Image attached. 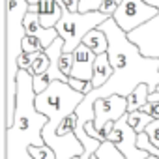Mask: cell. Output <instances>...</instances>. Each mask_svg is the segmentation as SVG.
<instances>
[{
    "mask_svg": "<svg viewBox=\"0 0 159 159\" xmlns=\"http://www.w3.org/2000/svg\"><path fill=\"white\" fill-rule=\"evenodd\" d=\"M51 66V58L45 51H39V52H32V73L34 75H39V73H47Z\"/></svg>",
    "mask_w": 159,
    "mask_h": 159,
    "instance_id": "5bb4252c",
    "label": "cell"
},
{
    "mask_svg": "<svg viewBox=\"0 0 159 159\" xmlns=\"http://www.w3.org/2000/svg\"><path fill=\"white\" fill-rule=\"evenodd\" d=\"M116 2H118V4H120V2H122V0H116Z\"/></svg>",
    "mask_w": 159,
    "mask_h": 159,
    "instance_id": "f546056e",
    "label": "cell"
},
{
    "mask_svg": "<svg viewBox=\"0 0 159 159\" xmlns=\"http://www.w3.org/2000/svg\"><path fill=\"white\" fill-rule=\"evenodd\" d=\"M157 8V15L150 19L148 23L140 25L133 32H127V38L140 49L144 56H155L159 58V0H144Z\"/></svg>",
    "mask_w": 159,
    "mask_h": 159,
    "instance_id": "8992f818",
    "label": "cell"
},
{
    "mask_svg": "<svg viewBox=\"0 0 159 159\" xmlns=\"http://www.w3.org/2000/svg\"><path fill=\"white\" fill-rule=\"evenodd\" d=\"M26 2H28V6H30V4H39V0H26Z\"/></svg>",
    "mask_w": 159,
    "mask_h": 159,
    "instance_id": "4316f807",
    "label": "cell"
},
{
    "mask_svg": "<svg viewBox=\"0 0 159 159\" xmlns=\"http://www.w3.org/2000/svg\"><path fill=\"white\" fill-rule=\"evenodd\" d=\"M23 51H26V52H39V51H45V45H43V41L38 36H25Z\"/></svg>",
    "mask_w": 159,
    "mask_h": 159,
    "instance_id": "2e32d148",
    "label": "cell"
},
{
    "mask_svg": "<svg viewBox=\"0 0 159 159\" xmlns=\"http://www.w3.org/2000/svg\"><path fill=\"white\" fill-rule=\"evenodd\" d=\"M83 43H84L86 47H90L96 54H101V52H107V51H109V38H107V34H105L99 26L94 28V30H90V32L84 36Z\"/></svg>",
    "mask_w": 159,
    "mask_h": 159,
    "instance_id": "30bf717a",
    "label": "cell"
},
{
    "mask_svg": "<svg viewBox=\"0 0 159 159\" xmlns=\"http://www.w3.org/2000/svg\"><path fill=\"white\" fill-rule=\"evenodd\" d=\"M103 0H79V11L88 13V11H99Z\"/></svg>",
    "mask_w": 159,
    "mask_h": 159,
    "instance_id": "7402d4cb",
    "label": "cell"
},
{
    "mask_svg": "<svg viewBox=\"0 0 159 159\" xmlns=\"http://www.w3.org/2000/svg\"><path fill=\"white\" fill-rule=\"evenodd\" d=\"M83 99H84L83 92H77L64 81H52L47 90L36 94L38 111L49 118L47 124L43 125V139L47 146H51L56 152V159H69L73 155L84 153V146L75 133L66 137L58 135L62 120L81 105Z\"/></svg>",
    "mask_w": 159,
    "mask_h": 159,
    "instance_id": "7a4b0ae2",
    "label": "cell"
},
{
    "mask_svg": "<svg viewBox=\"0 0 159 159\" xmlns=\"http://www.w3.org/2000/svg\"><path fill=\"white\" fill-rule=\"evenodd\" d=\"M69 11H79V0H62Z\"/></svg>",
    "mask_w": 159,
    "mask_h": 159,
    "instance_id": "484cf974",
    "label": "cell"
},
{
    "mask_svg": "<svg viewBox=\"0 0 159 159\" xmlns=\"http://www.w3.org/2000/svg\"><path fill=\"white\" fill-rule=\"evenodd\" d=\"M146 159H159V157H157V155H152V153H150V155H148Z\"/></svg>",
    "mask_w": 159,
    "mask_h": 159,
    "instance_id": "83f0119b",
    "label": "cell"
},
{
    "mask_svg": "<svg viewBox=\"0 0 159 159\" xmlns=\"http://www.w3.org/2000/svg\"><path fill=\"white\" fill-rule=\"evenodd\" d=\"M114 73V67L109 60V52H101L96 56V62H94V77H92V84L94 88H101L109 79L112 77Z\"/></svg>",
    "mask_w": 159,
    "mask_h": 159,
    "instance_id": "9c48e42d",
    "label": "cell"
},
{
    "mask_svg": "<svg viewBox=\"0 0 159 159\" xmlns=\"http://www.w3.org/2000/svg\"><path fill=\"white\" fill-rule=\"evenodd\" d=\"M125 118H127L129 125H131L137 133L146 131L148 124L155 120V118H152V116H150L148 112H144V111H133V112H127V114H125Z\"/></svg>",
    "mask_w": 159,
    "mask_h": 159,
    "instance_id": "7c38bea8",
    "label": "cell"
},
{
    "mask_svg": "<svg viewBox=\"0 0 159 159\" xmlns=\"http://www.w3.org/2000/svg\"><path fill=\"white\" fill-rule=\"evenodd\" d=\"M94 112H96L94 122L86 124V131L90 137L103 142V140H107V137L103 133L105 125L109 122H116L124 114H127V98L120 96V94H114L109 98H99L94 103Z\"/></svg>",
    "mask_w": 159,
    "mask_h": 159,
    "instance_id": "5b68a950",
    "label": "cell"
},
{
    "mask_svg": "<svg viewBox=\"0 0 159 159\" xmlns=\"http://www.w3.org/2000/svg\"><path fill=\"white\" fill-rule=\"evenodd\" d=\"M77 122H79L77 112H75V111L69 112V114L62 120V124H60V127H58V135H62V137L73 135V133H75V127H77Z\"/></svg>",
    "mask_w": 159,
    "mask_h": 159,
    "instance_id": "9a60e30c",
    "label": "cell"
},
{
    "mask_svg": "<svg viewBox=\"0 0 159 159\" xmlns=\"http://www.w3.org/2000/svg\"><path fill=\"white\" fill-rule=\"evenodd\" d=\"M137 146H139V148H142V150H146V152H150L152 155H157V157H159V148H155V146L150 142V139H148L146 131L139 133V139H137Z\"/></svg>",
    "mask_w": 159,
    "mask_h": 159,
    "instance_id": "ac0fdd59",
    "label": "cell"
},
{
    "mask_svg": "<svg viewBox=\"0 0 159 159\" xmlns=\"http://www.w3.org/2000/svg\"><path fill=\"white\" fill-rule=\"evenodd\" d=\"M73 62H75V54H73V52H62V56H60V69H62L67 77H71Z\"/></svg>",
    "mask_w": 159,
    "mask_h": 159,
    "instance_id": "ffe728a7",
    "label": "cell"
},
{
    "mask_svg": "<svg viewBox=\"0 0 159 159\" xmlns=\"http://www.w3.org/2000/svg\"><path fill=\"white\" fill-rule=\"evenodd\" d=\"M75 62H73V71H71V77H77V79H83V81H92L94 77V62H96V52L86 47L84 43H81L75 51Z\"/></svg>",
    "mask_w": 159,
    "mask_h": 159,
    "instance_id": "ba28073f",
    "label": "cell"
},
{
    "mask_svg": "<svg viewBox=\"0 0 159 159\" xmlns=\"http://www.w3.org/2000/svg\"><path fill=\"white\" fill-rule=\"evenodd\" d=\"M157 90H159V86H157Z\"/></svg>",
    "mask_w": 159,
    "mask_h": 159,
    "instance_id": "4dcf8cb0",
    "label": "cell"
},
{
    "mask_svg": "<svg viewBox=\"0 0 159 159\" xmlns=\"http://www.w3.org/2000/svg\"><path fill=\"white\" fill-rule=\"evenodd\" d=\"M34 75L26 69L17 73V112L11 127H6V159H34L30 146H45L43 125L47 116L36 107Z\"/></svg>",
    "mask_w": 159,
    "mask_h": 159,
    "instance_id": "6da1fadb",
    "label": "cell"
},
{
    "mask_svg": "<svg viewBox=\"0 0 159 159\" xmlns=\"http://www.w3.org/2000/svg\"><path fill=\"white\" fill-rule=\"evenodd\" d=\"M34 90H36V94H39V92H43V90H47L49 88V84L52 83L51 81V77L47 75V73H39V75H34Z\"/></svg>",
    "mask_w": 159,
    "mask_h": 159,
    "instance_id": "d6986e66",
    "label": "cell"
},
{
    "mask_svg": "<svg viewBox=\"0 0 159 159\" xmlns=\"http://www.w3.org/2000/svg\"><path fill=\"white\" fill-rule=\"evenodd\" d=\"M30 153L34 159H56V152L51 146H30Z\"/></svg>",
    "mask_w": 159,
    "mask_h": 159,
    "instance_id": "e0dca14e",
    "label": "cell"
},
{
    "mask_svg": "<svg viewBox=\"0 0 159 159\" xmlns=\"http://www.w3.org/2000/svg\"><path fill=\"white\" fill-rule=\"evenodd\" d=\"M116 10H118V2H116V0H103V4L99 8V11H103L107 17H112L116 13Z\"/></svg>",
    "mask_w": 159,
    "mask_h": 159,
    "instance_id": "cb8c5ba5",
    "label": "cell"
},
{
    "mask_svg": "<svg viewBox=\"0 0 159 159\" xmlns=\"http://www.w3.org/2000/svg\"><path fill=\"white\" fill-rule=\"evenodd\" d=\"M56 2L62 4V17L56 23V30L64 38V52H73L83 43L84 36L90 30L98 28L101 23L109 19L103 11H88V13L69 11L62 0H56Z\"/></svg>",
    "mask_w": 159,
    "mask_h": 159,
    "instance_id": "277c9868",
    "label": "cell"
},
{
    "mask_svg": "<svg viewBox=\"0 0 159 159\" xmlns=\"http://www.w3.org/2000/svg\"><path fill=\"white\" fill-rule=\"evenodd\" d=\"M96 155H98V159H127V157L116 148V144L111 142V140H103L101 146L98 148Z\"/></svg>",
    "mask_w": 159,
    "mask_h": 159,
    "instance_id": "4fadbf2b",
    "label": "cell"
},
{
    "mask_svg": "<svg viewBox=\"0 0 159 159\" xmlns=\"http://www.w3.org/2000/svg\"><path fill=\"white\" fill-rule=\"evenodd\" d=\"M146 135H148L150 142H152L155 148H159V118L148 124V127H146Z\"/></svg>",
    "mask_w": 159,
    "mask_h": 159,
    "instance_id": "44dd1931",
    "label": "cell"
},
{
    "mask_svg": "<svg viewBox=\"0 0 159 159\" xmlns=\"http://www.w3.org/2000/svg\"><path fill=\"white\" fill-rule=\"evenodd\" d=\"M150 86L146 83H140L129 96H127V112H133V111H140L148 101H150Z\"/></svg>",
    "mask_w": 159,
    "mask_h": 159,
    "instance_id": "8fae6325",
    "label": "cell"
},
{
    "mask_svg": "<svg viewBox=\"0 0 159 159\" xmlns=\"http://www.w3.org/2000/svg\"><path fill=\"white\" fill-rule=\"evenodd\" d=\"M137 139H139V133L129 125L125 114H124L120 120L114 122V127H112V131H111L109 137H107V140L114 142L116 148H118L127 159H146V157L150 155V152L139 148V146H137Z\"/></svg>",
    "mask_w": 159,
    "mask_h": 159,
    "instance_id": "52a82bcc",
    "label": "cell"
},
{
    "mask_svg": "<svg viewBox=\"0 0 159 159\" xmlns=\"http://www.w3.org/2000/svg\"><path fill=\"white\" fill-rule=\"evenodd\" d=\"M17 64H19V69H26V71L32 73V52L23 51V52L19 54V58H17ZM32 75H34V73H32Z\"/></svg>",
    "mask_w": 159,
    "mask_h": 159,
    "instance_id": "603a6c76",
    "label": "cell"
},
{
    "mask_svg": "<svg viewBox=\"0 0 159 159\" xmlns=\"http://www.w3.org/2000/svg\"><path fill=\"white\" fill-rule=\"evenodd\" d=\"M86 83H88V81H83V79H77V77H69V79H67V84H69L71 88H75L77 92H83V94H84Z\"/></svg>",
    "mask_w": 159,
    "mask_h": 159,
    "instance_id": "d4e9b609",
    "label": "cell"
},
{
    "mask_svg": "<svg viewBox=\"0 0 159 159\" xmlns=\"http://www.w3.org/2000/svg\"><path fill=\"white\" fill-rule=\"evenodd\" d=\"M28 13V2L26 0H6V47H4V56H6V127H11L15 122V112H17V73H19V64L17 58L23 52V39L26 36L25 32V17Z\"/></svg>",
    "mask_w": 159,
    "mask_h": 159,
    "instance_id": "3957f363",
    "label": "cell"
},
{
    "mask_svg": "<svg viewBox=\"0 0 159 159\" xmlns=\"http://www.w3.org/2000/svg\"><path fill=\"white\" fill-rule=\"evenodd\" d=\"M69 159H81V155H73V157H69Z\"/></svg>",
    "mask_w": 159,
    "mask_h": 159,
    "instance_id": "f1b7e54d",
    "label": "cell"
}]
</instances>
